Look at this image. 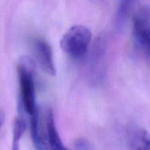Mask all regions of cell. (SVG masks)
Instances as JSON below:
<instances>
[{
    "mask_svg": "<svg viewBox=\"0 0 150 150\" xmlns=\"http://www.w3.org/2000/svg\"><path fill=\"white\" fill-rule=\"evenodd\" d=\"M26 122L23 118L18 117L16 119L13 125L12 150H19L20 140L26 130Z\"/></svg>",
    "mask_w": 150,
    "mask_h": 150,
    "instance_id": "cell-7",
    "label": "cell"
},
{
    "mask_svg": "<svg viewBox=\"0 0 150 150\" xmlns=\"http://www.w3.org/2000/svg\"><path fill=\"white\" fill-rule=\"evenodd\" d=\"M32 64L29 58L21 59L18 65L21 108L30 117L38 110Z\"/></svg>",
    "mask_w": 150,
    "mask_h": 150,
    "instance_id": "cell-2",
    "label": "cell"
},
{
    "mask_svg": "<svg viewBox=\"0 0 150 150\" xmlns=\"http://www.w3.org/2000/svg\"><path fill=\"white\" fill-rule=\"evenodd\" d=\"M133 34L136 46L141 51L149 57L150 47V14L148 7L141 8L134 16Z\"/></svg>",
    "mask_w": 150,
    "mask_h": 150,
    "instance_id": "cell-4",
    "label": "cell"
},
{
    "mask_svg": "<svg viewBox=\"0 0 150 150\" xmlns=\"http://www.w3.org/2000/svg\"><path fill=\"white\" fill-rule=\"evenodd\" d=\"M75 146L77 150H91L89 142L83 139H78L75 143Z\"/></svg>",
    "mask_w": 150,
    "mask_h": 150,
    "instance_id": "cell-8",
    "label": "cell"
},
{
    "mask_svg": "<svg viewBox=\"0 0 150 150\" xmlns=\"http://www.w3.org/2000/svg\"><path fill=\"white\" fill-rule=\"evenodd\" d=\"M128 150H149V133L145 129L133 127L128 134Z\"/></svg>",
    "mask_w": 150,
    "mask_h": 150,
    "instance_id": "cell-6",
    "label": "cell"
},
{
    "mask_svg": "<svg viewBox=\"0 0 150 150\" xmlns=\"http://www.w3.org/2000/svg\"><path fill=\"white\" fill-rule=\"evenodd\" d=\"M37 60L42 70L50 76H55L56 68L54 65L53 53L48 42L42 40H37L34 43Z\"/></svg>",
    "mask_w": 150,
    "mask_h": 150,
    "instance_id": "cell-5",
    "label": "cell"
},
{
    "mask_svg": "<svg viewBox=\"0 0 150 150\" xmlns=\"http://www.w3.org/2000/svg\"><path fill=\"white\" fill-rule=\"evenodd\" d=\"M132 1H133V0H127V1H128V2L130 3V4H131V3H132Z\"/></svg>",
    "mask_w": 150,
    "mask_h": 150,
    "instance_id": "cell-9",
    "label": "cell"
},
{
    "mask_svg": "<svg viewBox=\"0 0 150 150\" xmlns=\"http://www.w3.org/2000/svg\"><path fill=\"white\" fill-rule=\"evenodd\" d=\"M92 40L90 29L83 25L71 26L60 41L61 48L73 58H81L89 49Z\"/></svg>",
    "mask_w": 150,
    "mask_h": 150,
    "instance_id": "cell-3",
    "label": "cell"
},
{
    "mask_svg": "<svg viewBox=\"0 0 150 150\" xmlns=\"http://www.w3.org/2000/svg\"><path fill=\"white\" fill-rule=\"evenodd\" d=\"M29 118L31 137L36 150H70L62 143L51 109L45 110L42 117L37 110Z\"/></svg>",
    "mask_w": 150,
    "mask_h": 150,
    "instance_id": "cell-1",
    "label": "cell"
}]
</instances>
